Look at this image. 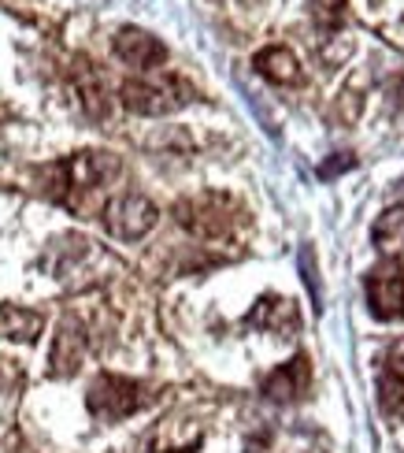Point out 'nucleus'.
Returning <instances> with one entry per match:
<instances>
[{"mask_svg": "<svg viewBox=\"0 0 404 453\" xmlns=\"http://www.w3.org/2000/svg\"><path fill=\"white\" fill-rule=\"evenodd\" d=\"M119 172H123V164L111 153H74L45 172V179H49L45 190L52 201L67 204V209H82V197L104 190Z\"/></svg>", "mask_w": 404, "mask_h": 453, "instance_id": "1", "label": "nucleus"}, {"mask_svg": "<svg viewBox=\"0 0 404 453\" xmlns=\"http://www.w3.org/2000/svg\"><path fill=\"white\" fill-rule=\"evenodd\" d=\"M197 93L179 74H160V79H130L119 86V101L133 116H171L186 108Z\"/></svg>", "mask_w": 404, "mask_h": 453, "instance_id": "2", "label": "nucleus"}, {"mask_svg": "<svg viewBox=\"0 0 404 453\" xmlns=\"http://www.w3.org/2000/svg\"><path fill=\"white\" fill-rule=\"evenodd\" d=\"M175 219L197 238H223L241 223V209L226 194H197L175 204Z\"/></svg>", "mask_w": 404, "mask_h": 453, "instance_id": "3", "label": "nucleus"}, {"mask_svg": "<svg viewBox=\"0 0 404 453\" xmlns=\"http://www.w3.org/2000/svg\"><path fill=\"white\" fill-rule=\"evenodd\" d=\"M86 405H89L93 417L104 420V424L126 420L145 405V387L133 383V380H123V375L104 372V375L93 380V387L86 394Z\"/></svg>", "mask_w": 404, "mask_h": 453, "instance_id": "4", "label": "nucleus"}, {"mask_svg": "<svg viewBox=\"0 0 404 453\" xmlns=\"http://www.w3.org/2000/svg\"><path fill=\"white\" fill-rule=\"evenodd\" d=\"M160 212H156V204H152L149 197L141 194H123V197H115L104 204V226H108V234L111 238H123V242H138L145 238L152 226H156Z\"/></svg>", "mask_w": 404, "mask_h": 453, "instance_id": "5", "label": "nucleus"}, {"mask_svg": "<svg viewBox=\"0 0 404 453\" xmlns=\"http://www.w3.org/2000/svg\"><path fill=\"white\" fill-rule=\"evenodd\" d=\"M368 309L378 319L404 316V268L397 260H386L368 275Z\"/></svg>", "mask_w": 404, "mask_h": 453, "instance_id": "6", "label": "nucleus"}, {"mask_svg": "<svg viewBox=\"0 0 404 453\" xmlns=\"http://www.w3.org/2000/svg\"><path fill=\"white\" fill-rule=\"evenodd\" d=\"M111 49L133 71H156L167 60L164 42H160V37H152L149 30H141V27H123L119 34H115Z\"/></svg>", "mask_w": 404, "mask_h": 453, "instance_id": "7", "label": "nucleus"}, {"mask_svg": "<svg viewBox=\"0 0 404 453\" xmlns=\"http://www.w3.org/2000/svg\"><path fill=\"white\" fill-rule=\"evenodd\" d=\"M245 324L290 338V334H297V327H301V312H297V305H293L290 297H282V294H263L256 305H253V312L245 316Z\"/></svg>", "mask_w": 404, "mask_h": 453, "instance_id": "8", "label": "nucleus"}, {"mask_svg": "<svg viewBox=\"0 0 404 453\" xmlns=\"http://www.w3.org/2000/svg\"><path fill=\"white\" fill-rule=\"evenodd\" d=\"M308 387H312V365H308V357L297 353L293 361H286L282 368H275L271 375L263 380V394L278 405H290V402H301Z\"/></svg>", "mask_w": 404, "mask_h": 453, "instance_id": "9", "label": "nucleus"}, {"mask_svg": "<svg viewBox=\"0 0 404 453\" xmlns=\"http://www.w3.org/2000/svg\"><path fill=\"white\" fill-rule=\"evenodd\" d=\"M253 67L256 74H263L267 82H275V86H297L304 82V71H301V60L286 49V45H267L253 56Z\"/></svg>", "mask_w": 404, "mask_h": 453, "instance_id": "10", "label": "nucleus"}, {"mask_svg": "<svg viewBox=\"0 0 404 453\" xmlns=\"http://www.w3.org/2000/svg\"><path fill=\"white\" fill-rule=\"evenodd\" d=\"M86 357V334L74 319H64L60 334H56V346H52V375H74Z\"/></svg>", "mask_w": 404, "mask_h": 453, "instance_id": "11", "label": "nucleus"}, {"mask_svg": "<svg viewBox=\"0 0 404 453\" xmlns=\"http://www.w3.org/2000/svg\"><path fill=\"white\" fill-rule=\"evenodd\" d=\"M371 242L386 260H400L404 257V204H393V209H386L375 219Z\"/></svg>", "mask_w": 404, "mask_h": 453, "instance_id": "12", "label": "nucleus"}, {"mask_svg": "<svg viewBox=\"0 0 404 453\" xmlns=\"http://www.w3.org/2000/svg\"><path fill=\"white\" fill-rule=\"evenodd\" d=\"M42 327H45L42 312L19 309V305H0V338H11V342H37Z\"/></svg>", "mask_w": 404, "mask_h": 453, "instance_id": "13", "label": "nucleus"}, {"mask_svg": "<svg viewBox=\"0 0 404 453\" xmlns=\"http://www.w3.org/2000/svg\"><path fill=\"white\" fill-rule=\"evenodd\" d=\"M308 12H312L319 30H338L345 23V0H308Z\"/></svg>", "mask_w": 404, "mask_h": 453, "instance_id": "14", "label": "nucleus"}, {"mask_svg": "<svg viewBox=\"0 0 404 453\" xmlns=\"http://www.w3.org/2000/svg\"><path fill=\"white\" fill-rule=\"evenodd\" d=\"M301 275H304V287L312 290V301H316V309H323V287H319V272H316V253L308 250H301Z\"/></svg>", "mask_w": 404, "mask_h": 453, "instance_id": "15", "label": "nucleus"}, {"mask_svg": "<svg viewBox=\"0 0 404 453\" xmlns=\"http://www.w3.org/2000/svg\"><path fill=\"white\" fill-rule=\"evenodd\" d=\"M386 372L390 380H397L404 387V338H393L390 349H386Z\"/></svg>", "mask_w": 404, "mask_h": 453, "instance_id": "16", "label": "nucleus"}, {"mask_svg": "<svg viewBox=\"0 0 404 453\" xmlns=\"http://www.w3.org/2000/svg\"><path fill=\"white\" fill-rule=\"evenodd\" d=\"M345 167H353V160H331L326 167H319V175H323V179H331L334 172H345Z\"/></svg>", "mask_w": 404, "mask_h": 453, "instance_id": "17", "label": "nucleus"}]
</instances>
